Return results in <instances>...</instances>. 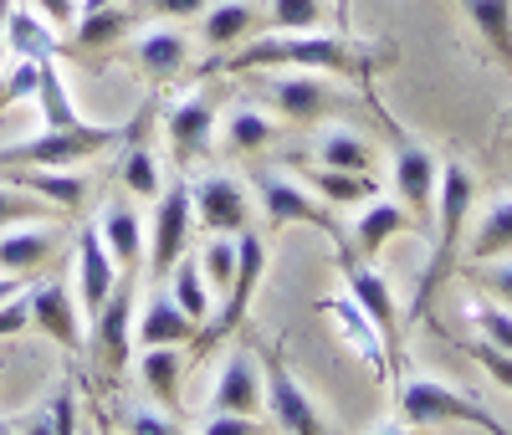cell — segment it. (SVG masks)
<instances>
[{
  "mask_svg": "<svg viewBox=\"0 0 512 435\" xmlns=\"http://www.w3.org/2000/svg\"><path fill=\"white\" fill-rule=\"evenodd\" d=\"M226 72H256V67H303L323 77H359L364 87L395 67V47H369V41L349 36H328V31H272V36H251L236 52L221 57Z\"/></svg>",
  "mask_w": 512,
  "mask_h": 435,
  "instance_id": "6da1fadb",
  "label": "cell"
},
{
  "mask_svg": "<svg viewBox=\"0 0 512 435\" xmlns=\"http://www.w3.org/2000/svg\"><path fill=\"white\" fill-rule=\"evenodd\" d=\"M472 200H477V185L466 164H446L441 169V190H436V226H431V261H425V272L415 282V297H410V323L431 313L436 292L446 287L456 256H461V231H466V215H472Z\"/></svg>",
  "mask_w": 512,
  "mask_h": 435,
  "instance_id": "7a4b0ae2",
  "label": "cell"
},
{
  "mask_svg": "<svg viewBox=\"0 0 512 435\" xmlns=\"http://www.w3.org/2000/svg\"><path fill=\"white\" fill-rule=\"evenodd\" d=\"M395 405L405 425H477L482 435H512L472 389H456L446 379H400L395 384Z\"/></svg>",
  "mask_w": 512,
  "mask_h": 435,
  "instance_id": "3957f363",
  "label": "cell"
},
{
  "mask_svg": "<svg viewBox=\"0 0 512 435\" xmlns=\"http://www.w3.org/2000/svg\"><path fill=\"white\" fill-rule=\"evenodd\" d=\"M128 128L123 123H88L82 118L77 128H41V134L6 144L0 149V169H62V164H82L113 144H123Z\"/></svg>",
  "mask_w": 512,
  "mask_h": 435,
  "instance_id": "277c9868",
  "label": "cell"
},
{
  "mask_svg": "<svg viewBox=\"0 0 512 435\" xmlns=\"http://www.w3.org/2000/svg\"><path fill=\"white\" fill-rule=\"evenodd\" d=\"M134 282H139V272H118V287L108 292V302L93 313L88 359H93V369H98V379H103L108 389H118V384H123L128 359H134V318H139Z\"/></svg>",
  "mask_w": 512,
  "mask_h": 435,
  "instance_id": "5b68a950",
  "label": "cell"
},
{
  "mask_svg": "<svg viewBox=\"0 0 512 435\" xmlns=\"http://www.w3.org/2000/svg\"><path fill=\"white\" fill-rule=\"evenodd\" d=\"M256 200H262L267 231H282V226H318V231L333 241L338 261L349 256V236L338 231L333 205H328V200H318L303 180H292V174H282V169H267V174H256Z\"/></svg>",
  "mask_w": 512,
  "mask_h": 435,
  "instance_id": "8992f818",
  "label": "cell"
},
{
  "mask_svg": "<svg viewBox=\"0 0 512 435\" xmlns=\"http://www.w3.org/2000/svg\"><path fill=\"white\" fill-rule=\"evenodd\" d=\"M384 128H390V139H395V195L410 215V226H420L425 236H431L436 226V190H441V164L436 154L425 149L420 139H410L405 128L390 118V113H379Z\"/></svg>",
  "mask_w": 512,
  "mask_h": 435,
  "instance_id": "52a82bcc",
  "label": "cell"
},
{
  "mask_svg": "<svg viewBox=\"0 0 512 435\" xmlns=\"http://www.w3.org/2000/svg\"><path fill=\"white\" fill-rule=\"evenodd\" d=\"M236 246H241L236 282H231V292L221 297V313H210V323H205V328L195 333V343H190L200 359H205V354H216V348L246 323L251 297H256V287H262V277H267V241H262V231H241Z\"/></svg>",
  "mask_w": 512,
  "mask_h": 435,
  "instance_id": "ba28073f",
  "label": "cell"
},
{
  "mask_svg": "<svg viewBox=\"0 0 512 435\" xmlns=\"http://www.w3.org/2000/svg\"><path fill=\"white\" fill-rule=\"evenodd\" d=\"M190 231H195V205H190V185L175 180L164 185L159 200H154V221H149V251H144V267L154 282H164L169 272L180 267V256L190 246Z\"/></svg>",
  "mask_w": 512,
  "mask_h": 435,
  "instance_id": "9c48e42d",
  "label": "cell"
},
{
  "mask_svg": "<svg viewBox=\"0 0 512 435\" xmlns=\"http://www.w3.org/2000/svg\"><path fill=\"white\" fill-rule=\"evenodd\" d=\"M262 374H267V405H272V415H277V425L287 435H333L323 410L313 405V395L287 369L282 348H262Z\"/></svg>",
  "mask_w": 512,
  "mask_h": 435,
  "instance_id": "30bf717a",
  "label": "cell"
},
{
  "mask_svg": "<svg viewBox=\"0 0 512 435\" xmlns=\"http://www.w3.org/2000/svg\"><path fill=\"white\" fill-rule=\"evenodd\" d=\"M344 267V287H349V297L359 302V313L379 328V338H384V348H390V369H400V348H405V333H400V308H395V292H390V282H384L369 261H354V256H344L338 261Z\"/></svg>",
  "mask_w": 512,
  "mask_h": 435,
  "instance_id": "8fae6325",
  "label": "cell"
},
{
  "mask_svg": "<svg viewBox=\"0 0 512 435\" xmlns=\"http://www.w3.org/2000/svg\"><path fill=\"white\" fill-rule=\"evenodd\" d=\"M26 302H31V328H41L47 338H57L72 359H82V308H77V292H72V277H47L26 287Z\"/></svg>",
  "mask_w": 512,
  "mask_h": 435,
  "instance_id": "7c38bea8",
  "label": "cell"
},
{
  "mask_svg": "<svg viewBox=\"0 0 512 435\" xmlns=\"http://www.w3.org/2000/svg\"><path fill=\"white\" fill-rule=\"evenodd\" d=\"M267 98L282 113V123H318V118H328L338 108H349V93H338L323 72L277 77V82H267Z\"/></svg>",
  "mask_w": 512,
  "mask_h": 435,
  "instance_id": "4fadbf2b",
  "label": "cell"
},
{
  "mask_svg": "<svg viewBox=\"0 0 512 435\" xmlns=\"http://www.w3.org/2000/svg\"><path fill=\"white\" fill-rule=\"evenodd\" d=\"M190 205H195V221L216 236L251 231V195L231 174H205L200 185H190Z\"/></svg>",
  "mask_w": 512,
  "mask_h": 435,
  "instance_id": "5bb4252c",
  "label": "cell"
},
{
  "mask_svg": "<svg viewBox=\"0 0 512 435\" xmlns=\"http://www.w3.org/2000/svg\"><path fill=\"white\" fill-rule=\"evenodd\" d=\"M164 134H169V154H175L180 169L205 159L210 144H216V98H210V93L180 98L175 108L164 113Z\"/></svg>",
  "mask_w": 512,
  "mask_h": 435,
  "instance_id": "9a60e30c",
  "label": "cell"
},
{
  "mask_svg": "<svg viewBox=\"0 0 512 435\" xmlns=\"http://www.w3.org/2000/svg\"><path fill=\"white\" fill-rule=\"evenodd\" d=\"M210 405H216L221 415H256V410L267 405V374H262V364H256V348L241 343L236 354L226 359Z\"/></svg>",
  "mask_w": 512,
  "mask_h": 435,
  "instance_id": "2e32d148",
  "label": "cell"
},
{
  "mask_svg": "<svg viewBox=\"0 0 512 435\" xmlns=\"http://www.w3.org/2000/svg\"><path fill=\"white\" fill-rule=\"evenodd\" d=\"M195 333H200V323H195L164 287L144 302L139 318H134V343H139V348H190Z\"/></svg>",
  "mask_w": 512,
  "mask_h": 435,
  "instance_id": "e0dca14e",
  "label": "cell"
},
{
  "mask_svg": "<svg viewBox=\"0 0 512 435\" xmlns=\"http://www.w3.org/2000/svg\"><path fill=\"white\" fill-rule=\"evenodd\" d=\"M118 287V261L113 251L103 246V231L98 226H82L77 231V292H82V313H98L108 292Z\"/></svg>",
  "mask_w": 512,
  "mask_h": 435,
  "instance_id": "ac0fdd59",
  "label": "cell"
},
{
  "mask_svg": "<svg viewBox=\"0 0 512 435\" xmlns=\"http://www.w3.org/2000/svg\"><path fill=\"white\" fill-rule=\"evenodd\" d=\"M318 313H328V323L344 333L354 348H359V359L374 369V379H390L395 369H390V348H384V338H379V328L359 313V302L344 292V297H328V302H318Z\"/></svg>",
  "mask_w": 512,
  "mask_h": 435,
  "instance_id": "d6986e66",
  "label": "cell"
},
{
  "mask_svg": "<svg viewBox=\"0 0 512 435\" xmlns=\"http://www.w3.org/2000/svg\"><path fill=\"white\" fill-rule=\"evenodd\" d=\"M134 26H139V11L128 6V0H118V6H103V11H82V21H72V41H67V47H72L77 57H103V52L123 47Z\"/></svg>",
  "mask_w": 512,
  "mask_h": 435,
  "instance_id": "ffe728a7",
  "label": "cell"
},
{
  "mask_svg": "<svg viewBox=\"0 0 512 435\" xmlns=\"http://www.w3.org/2000/svg\"><path fill=\"white\" fill-rule=\"evenodd\" d=\"M251 31H262V6L256 0H216L205 11V26H200V41L210 52H236L241 41H251Z\"/></svg>",
  "mask_w": 512,
  "mask_h": 435,
  "instance_id": "44dd1931",
  "label": "cell"
},
{
  "mask_svg": "<svg viewBox=\"0 0 512 435\" xmlns=\"http://www.w3.org/2000/svg\"><path fill=\"white\" fill-rule=\"evenodd\" d=\"M57 246H62V226H41V221H31L26 231L0 236V272L31 277V272H41V267H47V261L57 256Z\"/></svg>",
  "mask_w": 512,
  "mask_h": 435,
  "instance_id": "7402d4cb",
  "label": "cell"
},
{
  "mask_svg": "<svg viewBox=\"0 0 512 435\" xmlns=\"http://www.w3.org/2000/svg\"><path fill=\"white\" fill-rule=\"evenodd\" d=\"M349 231H354V236H349V256H354V261H374L400 231H410V215H405L400 200H369V210L359 215Z\"/></svg>",
  "mask_w": 512,
  "mask_h": 435,
  "instance_id": "603a6c76",
  "label": "cell"
},
{
  "mask_svg": "<svg viewBox=\"0 0 512 435\" xmlns=\"http://www.w3.org/2000/svg\"><path fill=\"white\" fill-rule=\"evenodd\" d=\"M446 6H456L472 21V31L482 36V52L512 72V0H446Z\"/></svg>",
  "mask_w": 512,
  "mask_h": 435,
  "instance_id": "cb8c5ba5",
  "label": "cell"
},
{
  "mask_svg": "<svg viewBox=\"0 0 512 435\" xmlns=\"http://www.w3.org/2000/svg\"><path fill=\"white\" fill-rule=\"evenodd\" d=\"M134 67L149 77V82H175L185 67H190V36L175 31V26H159L149 36L134 41Z\"/></svg>",
  "mask_w": 512,
  "mask_h": 435,
  "instance_id": "d4e9b609",
  "label": "cell"
},
{
  "mask_svg": "<svg viewBox=\"0 0 512 435\" xmlns=\"http://www.w3.org/2000/svg\"><path fill=\"white\" fill-rule=\"evenodd\" d=\"M149 108H154V103H144V113H139L134 123H128V134H123V164H118V180H123V190H128V195H139V200H159V190H164V180H159V164H154V149L144 144Z\"/></svg>",
  "mask_w": 512,
  "mask_h": 435,
  "instance_id": "484cf974",
  "label": "cell"
},
{
  "mask_svg": "<svg viewBox=\"0 0 512 435\" xmlns=\"http://www.w3.org/2000/svg\"><path fill=\"white\" fill-rule=\"evenodd\" d=\"M98 231H103V246H108V251H113V261H118V272H139V267H144L149 231H144V221H139V210H134V205L113 200V205L103 210Z\"/></svg>",
  "mask_w": 512,
  "mask_h": 435,
  "instance_id": "4316f807",
  "label": "cell"
},
{
  "mask_svg": "<svg viewBox=\"0 0 512 435\" xmlns=\"http://www.w3.org/2000/svg\"><path fill=\"white\" fill-rule=\"evenodd\" d=\"M0 180H11V185L41 195L47 205H57L62 215L82 210V205H88V195H93V185L82 180V174H67V169H0Z\"/></svg>",
  "mask_w": 512,
  "mask_h": 435,
  "instance_id": "83f0119b",
  "label": "cell"
},
{
  "mask_svg": "<svg viewBox=\"0 0 512 435\" xmlns=\"http://www.w3.org/2000/svg\"><path fill=\"white\" fill-rule=\"evenodd\" d=\"M6 47L16 62H57V26L41 11H11L6 21Z\"/></svg>",
  "mask_w": 512,
  "mask_h": 435,
  "instance_id": "f1b7e54d",
  "label": "cell"
},
{
  "mask_svg": "<svg viewBox=\"0 0 512 435\" xmlns=\"http://www.w3.org/2000/svg\"><path fill=\"white\" fill-rule=\"evenodd\" d=\"M277 134H282V123L267 118L262 108H236L221 128V149L226 154H262L277 144Z\"/></svg>",
  "mask_w": 512,
  "mask_h": 435,
  "instance_id": "f546056e",
  "label": "cell"
},
{
  "mask_svg": "<svg viewBox=\"0 0 512 435\" xmlns=\"http://www.w3.org/2000/svg\"><path fill=\"white\" fill-rule=\"evenodd\" d=\"M303 185H308L318 200H328V205H364V200H374V195H379L374 174H354V169H323V164L303 174Z\"/></svg>",
  "mask_w": 512,
  "mask_h": 435,
  "instance_id": "4dcf8cb0",
  "label": "cell"
},
{
  "mask_svg": "<svg viewBox=\"0 0 512 435\" xmlns=\"http://www.w3.org/2000/svg\"><path fill=\"white\" fill-rule=\"evenodd\" d=\"M180 374H185V354L180 348H144V359H139V379L144 389L169 405V410H180Z\"/></svg>",
  "mask_w": 512,
  "mask_h": 435,
  "instance_id": "1f68e13d",
  "label": "cell"
},
{
  "mask_svg": "<svg viewBox=\"0 0 512 435\" xmlns=\"http://www.w3.org/2000/svg\"><path fill=\"white\" fill-rule=\"evenodd\" d=\"M318 164L323 169H354V174H374V144L359 139L354 128H328L318 139Z\"/></svg>",
  "mask_w": 512,
  "mask_h": 435,
  "instance_id": "d6a6232c",
  "label": "cell"
},
{
  "mask_svg": "<svg viewBox=\"0 0 512 435\" xmlns=\"http://www.w3.org/2000/svg\"><path fill=\"white\" fill-rule=\"evenodd\" d=\"M36 103H41V128H77L82 113L72 108V93L62 82L57 62H41V82H36Z\"/></svg>",
  "mask_w": 512,
  "mask_h": 435,
  "instance_id": "836d02e7",
  "label": "cell"
},
{
  "mask_svg": "<svg viewBox=\"0 0 512 435\" xmlns=\"http://www.w3.org/2000/svg\"><path fill=\"white\" fill-rule=\"evenodd\" d=\"M169 297H175L200 328L210 323V313H216V308H210V282H205V272H200V261H185V256H180V267L169 272Z\"/></svg>",
  "mask_w": 512,
  "mask_h": 435,
  "instance_id": "e575fe53",
  "label": "cell"
},
{
  "mask_svg": "<svg viewBox=\"0 0 512 435\" xmlns=\"http://www.w3.org/2000/svg\"><path fill=\"white\" fill-rule=\"evenodd\" d=\"M507 251H512V200H497L472 231V261H497Z\"/></svg>",
  "mask_w": 512,
  "mask_h": 435,
  "instance_id": "d590c367",
  "label": "cell"
},
{
  "mask_svg": "<svg viewBox=\"0 0 512 435\" xmlns=\"http://www.w3.org/2000/svg\"><path fill=\"white\" fill-rule=\"evenodd\" d=\"M47 215H62L57 205H47L41 195L11 185V180H0V231L6 226H31V221H47Z\"/></svg>",
  "mask_w": 512,
  "mask_h": 435,
  "instance_id": "8d00e7d4",
  "label": "cell"
},
{
  "mask_svg": "<svg viewBox=\"0 0 512 435\" xmlns=\"http://www.w3.org/2000/svg\"><path fill=\"white\" fill-rule=\"evenodd\" d=\"M236 261H241V246H236V236H210L205 241V251H200V272H205V282H210V292H231V282H236Z\"/></svg>",
  "mask_w": 512,
  "mask_h": 435,
  "instance_id": "74e56055",
  "label": "cell"
},
{
  "mask_svg": "<svg viewBox=\"0 0 512 435\" xmlns=\"http://www.w3.org/2000/svg\"><path fill=\"white\" fill-rule=\"evenodd\" d=\"M323 16H328L323 0H267L272 31H313V26H323Z\"/></svg>",
  "mask_w": 512,
  "mask_h": 435,
  "instance_id": "f35d334b",
  "label": "cell"
},
{
  "mask_svg": "<svg viewBox=\"0 0 512 435\" xmlns=\"http://www.w3.org/2000/svg\"><path fill=\"white\" fill-rule=\"evenodd\" d=\"M128 6L139 11V21H195L216 0H128Z\"/></svg>",
  "mask_w": 512,
  "mask_h": 435,
  "instance_id": "ab89813d",
  "label": "cell"
},
{
  "mask_svg": "<svg viewBox=\"0 0 512 435\" xmlns=\"http://www.w3.org/2000/svg\"><path fill=\"white\" fill-rule=\"evenodd\" d=\"M36 82H41V62H11L6 82H0V118H6V108H16L21 98H36Z\"/></svg>",
  "mask_w": 512,
  "mask_h": 435,
  "instance_id": "60d3db41",
  "label": "cell"
},
{
  "mask_svg": "<svg viewBox=\"0 0 512 435\" xmlns=\"http://www.w3.org/2000/svg\"><path fill=\"white\" fill-rule=\"evenodd\" d=\"M118 425H123V435H185L180 420H169L159 410H139V405H123L118 410Z\"/></svg>",
  "mask_w": 512,
  "mask_h": 435,
  "instance_id": "b9f144b4",
  "label": "cell"
},
{
  "mask_svg": "<svg viewBox=\"0 0 512 435\" xmlns=\"http://www.w3.org/2000/svg\"><path fill=\"white\" fill-rule=\"evenodd\" d=\"M461 354L472 359L477 369H487V374H492V384H502L507 395H512V354H502V348H492L487 338H482V343H461Z\"/></svg>",
  "mask_w": 512,
  "mask_h": 435,
  "instance_id": "7bdbcfd3",
  "label": "cell"
},
{
  "mask_svg": "<svg viewBox=\"0 0 512 435\" xmlns=\"http://www.w3.org/2000/svg\"><path fill=\"white\" fill-rule=\"evenodd\" d=\"M472 323L482 328V338L492 348H502V354H512V313L492 308V302H472Z\"/></svg>",
  "mask_w": 512,
  "mask_h": 435,
  "instance_id": "ee69618b",
  "label": "cell"
},
{
  "mask_svg": "<svg viewBox=\"0 0 512 435\" xmlns=\"http://www.w3.org/2000/svg\"><path fill=\"white\" fill-rule=\"evenodd\" d=\"M472 282L482 287V292H492L497 302H507L512 308V261H477V272H472Z\"/></svg>",
  "mask_w": 512,
  "mask_h": 435,
  "instance_id": "f6af8a7d",
  "label": "cell"
},
{
  "mask_svg": "<svg viewBox=\"0 0 512 435\" xmlns=\"http://www.w3.org/2000/svg\"><path fill=\"white\" fill-rule=\"evenodd\" d=\"M52 435H82V415H77V395H72V384H62L57 395H52Z\"/></svg>",
  "mask_w": 512,
  "mask_h": 435,
  "instance_id": "bcb514c9",
  "label": "cell"
},
{
  "mask_svg": "<svg viewBox=\"0 0 512 435\" xmlns=\"http://www.w3.org/2000/svg\"><path fill=\"white\" fill-rule=\"evenodd\" d=\"M26 328H31V302H26V292H16L11 302H0V338H16Z\"/></svg>",
  "mask_w": 512,
  "mask_h": 435,
  "instance_id": "7dc6e473",
  "label": "cell"
},
{
  "mask_svg": "<svg viewBox=\"0 0 512 435\" xmlns=\"http://www.w3.org/2000/svg\"><path fill=\"white\" fill-rule=\"evenodd\" d=\"M200 435H267V430L256 425V415H221V410H216V415L205 420Z\"/></svg>",
  "mask_w": 512,
  "mask_h": 435,
  "instance_id": "c3c4849f",
  "label": "cell"
},
{
  "mask_svg": "<svg viewBox=\"0 0 512 435\" xmlns=\"http://www.w3.org/2000/svg\"><path fill=\"white\" fill-rule=\"evenodd\" d=\"M31 6L47 16L52 26H72L77 21V0H31Z\"/></svg>",
  "mask_w": 512,
  "mask_h": 435,
  "instance_id": "681fc988",
  "label": "cell"
},
{
  "mask_svg": "<svg viewBox=\"0 0 512 435\" xmlns=\"http://www.w3.org/2000/svg\"><path fill=\"white\" fill-rule=\"evenodd\" d=\"M16 435H52V410H47V405L31 410V415L16 425Z\"/></svg>",
  "mask_w": 512,
  "mask_h": 435,
  "instance_id": "f907efd6",
  "label": "cell"
},
{
  "mask_svg": "<svg viewBox=\"0 0 512 435\" xmlns=\"http://www.w3.org/2000/svg\"><path fill=\"white\" fill-rule=\"evenodd\" d=\"M16 292H26V277H11L6 272V277H0V302H11Z\"/></svg>",
  "mask_w": 512,
  "mask_h": 435,
  "instance_id": "816d5d0a",
  "label": "cell"
},
{
  "mask_svg": "<svg viewBox=\"0 0 512 435\" xmlns=\"http://www.w3.org/2000/svg\"><path fill=\"white\" fill-rule=\"evenodd\" d=\"M374 435H425V425H379Z\"/></svg>",
  "mask_w": 512,
  "mask_h": 435,
  "instance_id": "f5cc1de1",
  "label": "cell"
},
{
  "mask_svg": "<svg viewBox=\"0 0 512 435\" xmlns=\"http://www.w3.org/2000/svg\"><path fill=\"white\" fill-rule=\"evenodd\" d=\"M349 6H354V0H333V21H338V31L349 26Z\"/></svg>",
  "mask_w": 512,
  "mask_h": 435,
  "instance_id": "db71d44e",
  "label": "cell"
},
{
  "mask_svg": "<svg viewBox=\"0 0 512 435\" xmlns=\"http://www.w3.org/2000/svg\"><path fill=\"white\" fill-rule=\"evenodd\" d=\"M6 21H11V0H0V47H6Z\"/></svg>",
  "mask_w": 512,
  "mask_h": 435,
  "instance_id": "11a10c76",
  "label": "cell"
},
{
  "mask_svg": "<svg viewBox=\"0 0 512 435\" xmlns=\"http://www.w3.org/2000/svg\"><path fill=\"white\" fill-rule=\"evenodd\" d=\"M103 6H118V0H82V11H103Z\"/></svg>",
  "mask_w": 512,
  "mask_h": 435,
  "instance_id": "9f6ffc18",
  "label": "cell"
},
{
  "mask_svg": "<svg viewBox=\"0 0 512 435\" xmlns=\"http://www.w3.org/2000/svg\"><path fill=\"white\" fill-rule=\"evenodd\" d=\"M0 369H6V354H0ZM0 435H16V425H11V420H0Z\"/></svg>",
  "mask_w": 512,
  "mask_h": 435,
  "instance_id": "6f0895ef",
  "label": "cell"
},
{
  "mask_svg": "<svg viewBox=\"0 0 512 435\" xmlns=\"http://www.w3.org/2000/svg\"><path fill=\"white\" fill-rule=\"evenodd\" d=\"M93 425H98L103 435H113V430H108V420H103V410H93Z\"/></svg>",
  "mask_w": 512,
  "mask_h": 435,
  "instance_id": "680465c9",
  "label": "cell"
},
{
  "mask_svg": "<svg viewBox=\"0 0 512 435\" xmlns=\"http://www.w3.org/2000/svg\"><path fill=\"white\" fill-rule=\"evenodd\" d=\"M82 435H103V430H98V425H82Z\"/></svg>",
  "mask_w": 512,
  "mask_h": 435,
  "instance_id": "91938a15",
  "label": "cell"
},
{
  "mask_svg": "<svg viewBox=\"0 0 512 435\" xmlns=\"http://www.w3.org/2000/svg\"><path fill=\"white\" fill-rule=\"evenodd\" d=\"M507 139H512V113H507Z\"/></svg>",
  "mask_w": 512,
  "mask_h": 435,
  "instance_id": "94428289",
  "label": "cell"
}]
</instances>
